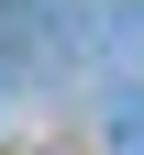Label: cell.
<instances>
[{"instance_id":"cell-1","label":"cell","mask_w":144,"mask_h":155,"mask_svg":"<svg viewBox=\"0 0 144 155\" xmlns=\"http://www.w3.org/2000/svg\"><path fill=\"white\" fill-rule=\"evenodd\" d=\"M100 133H111V155H144V89H111Z\"/></svg>"}]
</instances>
